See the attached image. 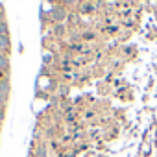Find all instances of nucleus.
Returning <instances> with one entry per match:
<instances>
[{"mask_svg": "<svg viewBox=\"0 0 157 157\" xmlns=\"http://www.w3.org/2000/svg\"><path fill=\"white\" fill-rule=\"evenodd\" d=\"M0 35H10V24H8V21L0 22Z\"/></svg>", "mask_w": 157, "mask_h": 157, "instance_id": "7", "label": "nucleus"}, {"mask_svg": "<svg viewBox=\"0 0 157 157\" xmlns=\"http://www.w3.org/2000/svg\"><path fill=\"white\" fill-rule=\"evenodd\" d=\"M50 19L56 21V24H61L63 21L68 19V11L65 10V6H52V10H50Z\"/></svg>", "mask_w": 157, "mask_h": 157, "instance_id": "1", "label": "nucleus"}, {"mask_svg": "<svg viewBox=\"0 0 157 157\" xmlns=\"http://www.w3.org/2000/svg\"><path fill=\"white\" fill-rule=\"evenodd\" d=\"M8 100H10V94H6V93L0 91V107H4L8 104Z\"/></svg>", "mask_w": 157, "mask_h": 157, "instance_id": "9", "label": "nucleus"}, {"mask_svg": "<svg viewBox=\"0 0 157 157\" xmlns=\"http://www.w3.org/2000/svg\"><path fill=\"white\" fill-rule=\"evenodd\" d=\"M0 13H6V6L2 2H0Z\"/></svg>", "mask_w": 157, "mask_h": 157, "instance_id": "11", "label": "nucleus"}, {"mask_svg": "<svg viewBox=\"0 0 157 157\" xmlns=\"http://www.w3.org/2000/svg\"><path fill=\"white\" fill-rule=\"evenodd\" d=\"M35 155H37V157H46V148H44V144H39V146H37Z\"/></svg>", "mask_w": 157, "mask_h": 157, "instance_id": "8", "label": "nucleus"}, {"mask_svg": "<svg viewBox=\"0 0 157 157\" xmlns=\"http://www.w3.org/2000/svg\"><path fill=\"white\" fill-rule=\"evenodd\" d=\"M4 21H8L6 19V13H0V22H4Z\"/></svg>", "mask_w": 157, "mask_h": 157, "instance_id": "12", "label": "nucleus"}, {"mask_svg": "<svg viewBox=\"0 0 157 157\" xmlns=\"http://www.w3.org/2000/svg\"><path fill=\"white\" fill-rule=\"evenodd\" d=\"M0 91L6 93V94L11 93V83H10V80H0Z\"/></svg>", "mask_w": 157, "mask_h": 157, "instance_id": "6", "label": "nucleus"}, {"mask_svg": "<svg viewBox=\"0 0 157 157\" xmlns=\"http://www.w3.org/2000/svg\"><path fill=\"white\" fill-rule=\"evenodd\" d=\"M96 8H98V6L93 4V2H82V4H78V11H80L82 15H85V13H93Z\"/></svg>", "mask_w": 157, "mask_h": 157, "instance_id": "3", "label": "nucleus"}, {"mask_svg": "<svg viewBox=\"0 0 157 157\" xmlns=\"http://www.w3.org/2000/svg\"><path fill=\"white\" fill-rule=\"evenodd\" d=\"M4 122V107H0V126Z\"/></svg>", "mask_w": 157, "mask_h": 157, "instance_id": "10", "label": "nucleus"}, {"mask_svg": "<svg viewBox=\"0 0 157 157\" xmlns=\"http://www.w3.org/2000/svg\"><path fill=\"white\" fill-rule=\"evenodd\" d=\"M10 50H11V39H10V35H0V54L10 56Z\"/></svg>", "mask_w": 157, "mask_h": 157, "instance_id": "2", "label": "nucleus"}, {"mask_svg": "<svg viewBox=\"0 0 157 157\" xmlns=\"http://www.w3.org/2000/svg\"><path fill=\"white\" fill-rule=\"evenodd\" d=\"M52 33H54L57 39H61V37H65V35H67V26H65V24H54Z\"/></svg>", "mask_w": 157, "mask_h": 157, "instance_id": "5", "label": "nucleus"}, {"mask_svg": "<svg viewBox=\"0 0 157 157\" xmlns=\"http://www.w3.org/2000/svg\"><path fill=\"white\" fill-rule=\"evenodd\" d=\"M10 67H11V63H10V56L0 54V72L10 74Z\"/></svg>", "mask_w": 157, "mask_h": 157, "instance_id": "4", "label": "nucleus"}]
</instances>
